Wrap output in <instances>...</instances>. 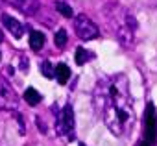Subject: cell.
<instances>
[{
    "mask_svg": "<svg viewBox=\"0 0 157 146\" xmlns=\"http://www.w3.org/2000/svg\"><path fill=\"white\" fill-rule=\"evenodd\" d=\"M44 33L43 32H30V48L32 50H41L44 46Z\"/></svg>",
    "mask_w": 157,
    "mask_h": 146,
    "instance_id": "obj_8",
    "label": "cell"
},
{
    "mask_svg": "<svg viewBox=\"0 0 157 146\" xmlns=\"http://www.w3.org/2000/svg\"><path fill=\"white\" fill-rule=\"evenodd\" d=\"M67 39H68V37H67V32H65V30H57V32H56V37H54V43H56L57 48H63V46L67 44Z\"/></svg>",
    "mask_w": 157,
    "mask_h": 146,
    "instance_id": "obj_14",
    "label": "cell"
},
{
    "mask_svg": "<svg viewBox=\"0 0 157 146\" xmlns=\"http://www.w3.org/2000/svg\"><path fill=\"white\" fill-rule=\"evenodd\" d=\"M56 78H57V82H59L61 85H65V83L68 82V78H70V68H68L65 63L56 65Z\"/></svg>",
    "mask_w": 157,
    "mask_h": 146,
    "instance_id": "obj_9",
    "label": "cell"
},
{
    "mask_svg": "<svg viewBox=\"0 0 157 146\" xmlns=\"http://www.w3.org/2000/svg\"><path fill=\"white\" fill-rule=\"evenodd\" d=\"M74 30H76V35L82 41H93L100 35V28L85 13H80L74 19Z\"/></svg>",
    "mask_w": 157,
    "mask_h": 146,
    "instance_id": "obj_2",
    "label": "cell"
},
{
    "mask_svg": "<svg viewBox=\"0 0 157 146\" xmlns=\"http://www.w3.org/2000/svg\"><path fill=\"white\" fill-rule=\"evenodd\" d=\"M24 100H26L30 106H37V104L41 102V94H39L33 87H28V89L24 91Z\"/></svg>",
    "mask_w": 157,
    "mask_h": 146,
    "instance_id": "obj_10",
    "label": "cell"
},
{
    "mask_svg": "<svg viewBox=\"0 0 157 146\" xmlns=\"http://www.w3.org/2000/svg\"><path fill=\"white\" fill-rule=\"evenodd\" d=\"M80 146H85V144H83V142H82V144H80Z\"/></svg>",
    "mask_w": 157,
    "mask_h": 146,
    "instance_id": "obj_18",
    "label": "cell"
},
{
    "mask_svg": "<svg viewBox=\"0 0 157 146\" xmlns=\"http://www.w3.org/2000/svg\"><path fill=\"white\" fill-rule=\"evenodd\" d=\"M140 146H150V144H148V142H142V144H140Z\"/></svg>",
    "mask_w": 157,
    "mask_h": 146,
    "instance_id": "obj_17",
    "label": "cell"
},
{
    "mask_svg": "<svg viewBox=\"0 0 157 146\" xmlns=\"http://www.w3.org/2000/svg\"><path fill=\"white\" fill-rule=\"evenodd\" d=\"M144 140L148 144H155L157 140V113L153 104H148L144 113Z\"/></svg>",
    "mask_w": 157,
    "mask_h": 146,
    "instance_id": "obj_4",
    "label": "cell"
},
{
    "mask_svg": "<svg viewBox=\"0 0 157 146\" xmlns=\"http://www.w3.org/2000/svg\"><path fill=\"white\" fill-rule=\"evenodd\" d=\"M0 59H2V54H0Z\"/></svg>",
    "mask_w": 157,
    "mask_h": 146,
    "instance_id": "obj_19",
    "label": "cell"
},
{
    "mask_svg": "<svg viewBox=\"0 0 157 146\" xmlns=\"http://www.w3.org/2000/svg\"><path fill=\"white\" fill-rule=\"evenodd\" d=\"M56 10L63 15V17H67V19H70L72 15H74V11H72V8L67 4V2H63V0H56Z\"/></svg>",
    "mask_w": 157,
    "mask_h": 146,
    "instance_id": "obj_13",
    "label": "cell"
},
{
    "mask_svg": "<svg viewBox=\"0 0 157 146\" xmlns=\"http://www.w3.org/2000/svg\"><path fill=\"white\" fill-rule=\"evenodd\" d=\"M17 107H19V96H17L15 89L10 85V82H6L0 76V109L15 111Z\"/></svg>",
    "mask_w": 157,
    "mask_h": 146,
    "instance_id": "obj_3",
    "label": "cell"
},
{
    "mask_svg": "<svg viewBox=\"0 0 157 146\" xmlns=\"http://www.w3.org/2000/svg\"><path fill=\"white\" fill-rule=\"evenodd\" d=\"M89 59H93V54H91L89 50H85L83 46L76 48V63H78V65H83V63H87Z\"/></svg>",
    "mask_w": 157,
    "mask_h": 146,
    "instance_id": "obj_12",
    "label": "cell"
},
{
    "mask_svg": "<svg viewBox=\"0 0 157 146\" xmlns=\"http://www.w3.org/2000/svg\"><path fill=\"white\" fill-rule=\"evenodd\" d=\"M39 68H41V74H43L44 78H48V80L56 78V67H54V65H52L48 59H46V61H43Z\"/></svg>",
    "mask_w": 157,
    "mask_h": 146,
    "instance_id": "obj_11",
    "label": "cell"
},
{
    "mask_svg": "<svg viewBox=\"0 0 157 146\" xmlns=\"http://www.w3.org/2000/svg\"><path fill=\"white\" fill-rule=\"evenodd\" d=\"M2 41H4V33H2V30H0V44H2Z\"/></svg>",
    "mask_w": 157,
    "mask_h": 146,
    "instance_id": "obj_16",
    "label": "cell"
},
{
    "mask_svg": "<svg viewBox=\"0 0 157 146\" xmlns=\"http://www.w3.org/2000/svg\"><path fill=\"white\" fill-rule=\"evenodd\" d=\"M94 106L102 115L109 131L122 137L128 128H131L135 113L129 94V85L124 74H117L109 80L98 83L94 91Z\"/></svg>",
    "mask_w": 157,
    "mask_h": 146,
    "instance_id": "obj_1",
    "label": "cell"
},
{
    "mask_svg": "<svg viewBox=\"0 0 157 146\" xmlns=\"http://www.w3.org/2000/svg\"><path fill=\"white\" fill-rule=\"evenodd\" d=\"M21 68H22L24 72L28 70V59H22V63H21Z\"/></svg>",
    "mask_w": 157,
    "mask_h": 146,
    "instance_id": "obj_15",
    "label": "cell"
},
{
    "mask_svg": "<svg viewBox=\"0 0 157 146\" xmlns=\"http://www.w3.org/2000/svg\"><path fill=\"white\" fill-rule=\"evenodd\" d=\"M8 2H10L13 8H17L21 13L28 15V17L35 15L37 10H39V2H37V0H8Z\"/></svg>",
    "mask_w": 157,
    "mask_h": 146,
    "instance_id": "obj_7",
    "label": "cell"
},
{
    "mask_svg": "<svg viewBox=\"0 0 157 146\" xmlns=\"http://www.w3.org/2000/svg\"><path fill=\"white\" fill-rule=\"evenodd\" d=\"M57 133L67 135L68 139H74V109L70 104H67L57 118Z\"/></svg>",
    "mask_w": 157,
    "mask_h": 146,
    "instance_id": "obj_5",
    "label": "cell"
},
{
    "mask_svg": "<svg viewBox=\"0 0 157 146\" xmlns=\"http://www.w3.org/2000/svg\"><path fill=\"white\" fill-rule=\"evenodd\" d=\"M2 24H4V28L15 37V39H21L22 35H24V24L22 22H19L15 17H11V15H8V13H4L2 15Z\"/></svg>",
    "mask_w": 157,
    "mask_h": 146,
    "instance_id": "obj_6",
    "label": "cell"
}]
</instances>
